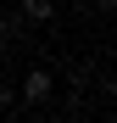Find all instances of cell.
Here are the masks:
<instances>
[{
    "mask_svg": "<svg viewBox=\"0 0 117 123\" xmlns=\"http://www.w3.org/2000/svg\"><path fill=\"white\" fill-rule=\"evenodd\" d=\"M17 17L28 28H50L56 23V0H17Z\"/></svg>",
    "mask_w": 117,
    "mask_h": 123,
    "instance_id": "2",
    "label": "cell"
},
{
    "mask_svg": "<svg viewBox=\"0 0 117 123\" xmlns=\"http://www.w3.org/2000/svg\"><path fill=\"white\" fill-rule=\"evenodd\" d=\"M22 39H28V23L11 17V11H0V45H22Z\"/></svg>",
    "mask_w": 117,
    "mask_h": 123,
    "instance_id": "3",
    "label": "cell"
},
{
    "mask_svg": "<svg viewBox=\"0 0 117 123\" xmlns=\"http://www.w3.org/2000/svg\"><path fill=\"white\" fill-rule=\"evenodd\" d=\"M89 6H95V11H117V0H89Z\"/></svg>",
    "mask_w": 117,
    "mask_h": 123,
    "instance_id": "5",
    "label": "cell"
},
{
    "mask_svg": "<svg viewBox=\"0 0 117 123\" xmlns=\"http://www.w3.org/2000/svg\"><path fill=\"white\" fill-rule=\"evenodd\" d=\"M56 95V73L45 67V62H33V67L22 73V84H17V106H28V112H39L45 101Z\"/></svg>",
    "mask_w": 117,
    "mask_h": 123,
    "instance_id": "1",
    "label": "cell"
},
{
    "mask_svg": "<svg viewBox=\"0 0 117 123\" xmlns=\"http://www.w3.org/2000/svg\"><path fill=\"white\" fill-rule=\"evenodd\" d=\"M0 112H17V84H6V78H0Z\"/></svg>",
    "mask_w": 117,
    "mask_h": 123,
    "instance_id": "4",
    "label": "cell"
}]
</instances>
